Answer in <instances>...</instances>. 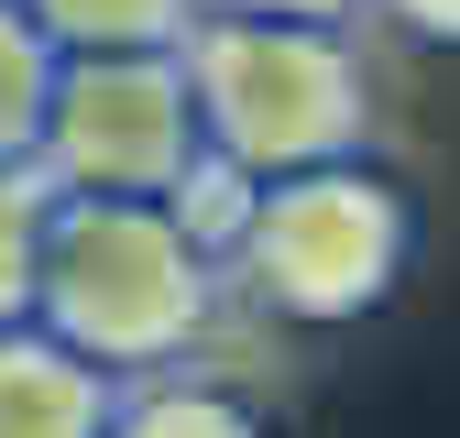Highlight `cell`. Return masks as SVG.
<instances>
[{"instance_id":"cell-5","label":"cell","mask_w":460,"mask_h":438,"mask_svg":"<svg viewBox=\"0 0 460 438\" xmlns=\"http://www.w3.org/2000/svg\"><path fill=\"white\" fill-rule=\"evenodd\" d=\"M110 427V372L66 351L44 318L0 328V438H99Z\"/></svg>"},{"instance_id":"cell-4","label":"cell","mask_w":460,"mask_h":438,"mask_svg":"<svg viewBox=\"0 0 460 438\" xmlns=\"http://www.w3.org/2000/svg\"><path fill=\"white\" fill-rule=\"evenodd\" d=\"M208 153L198 99H187V55L176 44H132V55H55V99H44V143L33 176L77 187V197H164Z\"/></svg>"},{"instance_id":"cell-8","label":"cell","mask_w":460,"mask_h":438,"mask_svg":"<svg viewBox=\"0 0 460 438\" xmlns=\"http://www.w3.org/2000/svg\"><path fill=\"white\" fill-rule=\"evenodd\" d=\"M44 99H55V33L22 12V0H0V164H33Z\"/></svg>"},{"instance_id":"cell-10","label":"cell","mask_w":460,"mask_h":438,"mask_svg":"<svg viewBox=\"0 0 460 438\" xmlns=\"http://www.w3.org/2000/svg\"><path fill=\"white\" fill-rule=\"evenodd\" d=\"M373 22H394L406 44H460V0H362Z\"/></svg>"},{"instance_id":"cell-6","label":"cell","mask_w":460,"mask_h":438,"mask_svg":"<svg viewBox=\"0 0 460 438\" xmlns=\"http://www.w3.org/2000/svg\"><path fill=\"white\" fill-rule=\"evenodd\" d=\"M99 438H274V416L219 383L198 362H164V372H121L110 383V427Z\"/></svg>"},{"instance_id":"cell-7","label":"cell","mask_w":460,"mask_h":438,"mask_svg":"<svg viewBox=\"0 0 460 438\" xmlns=\"http://www.w3.org/2000/svg\"><path fill=\"white\" fill-rule=\"evenodd\" d=\"M55 33V55H132V44H187L198 0H22Z\"/></svg>"},{"instance_id":"cell-3","label":"cell","mask_w":460,"mask_h":438,"mask_svg":"<svg viewBox=\"0 0 460 438\" xmlns=\"http://www.w3.org/2000/svg\"><path fill=\"white\" fill-rule=\"evenodd\" d=\"M417 263V197L373 153H329L296 176H263L242 241L219 252L230 296L274 328H362Z\"/></svg>"},{"instance_id":"cell-2","label":"cell","mask_w":460,"mask_h":438,"mask_svg":"<svg viewBox=\"0 0 460 438\" xmlns=\"http://www.w3.org/2000/svg\"><path fill=\"white\" fill-rule=\"evenodd\" d=\"M187 99L208 153L242 176H296L329 153H373V55L351 22L285 12H198L187 22Z\"/></svg>"},{"instance_id":"cell-11","label":"cell","mask_w":460,"mask_h":438,"mask_svg":"<svg viewBox=\"0 0 460 438\" xmlns=\"http://www.w3.org/2000/svg\"><path fill=\"white\" fill-rule=\"evenodd\" d=\"M198 12H285V22H362V0H198Z\"/></svg>"},{"instance_id":"cell-1","label":"cell","mask_w":460,"mask_h":438,"mask_svg":"<svg viewBox=\"0 0 460 438\" xmlns=\"http://www.w3.org/2000/svg\"><path fill=\"white\" fill-rule=\"evenodd\" d=\"M219 296H230L219 252L164 197H77V187H55L44 263H33V318L66 351H88L110 383L198 362V340L219 328Z\"/></svg>"},{"instance_id":"cell-9","label":"cell","mask_w":460,"mask_h":438,"mask_svg":"<svg viewBox=\"0 0 460 438\" xmlns=\"http://www.w3.org/2000/svg\"><path fill=\"white\" fill-rule=\"evenodd\" d=\"M44 208L55 187L33 176V164H0V328L33 318V263H44Z\"/></svg>"}]
</instances>
